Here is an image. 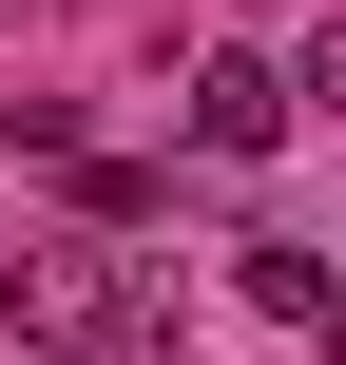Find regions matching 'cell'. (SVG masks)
I'll return each mask as SVG.
<instances>
[{"mask_svg":"<svg viewBox=\"0 0 346 365\" xmlns=\"http://www.w3.org/2000/svg\"><path fill=\"white\" fill-rule=\"evenodd\" d=\"M135 308H154V289L116 269V231H19V250H0V327H19L39 365H96Z\"/></svg>","mask_w":346,"mask_h":365,"instance_id":"cell-1","label":"cell"},{"mask_svg":"<svg viewBox=\"0 0 346 365\" xmlns=\"http://www.w3.org/2000/svg\"><path fill=\"white\" fill-rule=\"evenodd\" d=\"M173 135H193V154H231V173H250V154H270V135H289V58H250V38H212V58H193V77H173Z\"/></svg>","mask_w":346,"mask_h":365,"instance_id":"cell-2","label":"cell"},{"mask_svg":"<svg viewBox=\"0 0 346 365\" xmlns=\"http://www.w3.org/2000/svg\"><path fill=\"white\" fill-rule=\"evenodd\" d=\"M308 96L346 115V19H308V58H289V115H308Z\"/></svg>","mask_w":346,"mask_h":365,"instance_id":"cell-3","label":"cell"}]
</instances>
